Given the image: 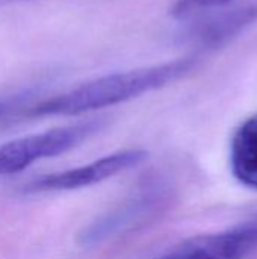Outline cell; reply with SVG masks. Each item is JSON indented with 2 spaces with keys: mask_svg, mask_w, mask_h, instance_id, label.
Instances as JSON below:
<instances>
[{
  "mask_svg": "<svg viewBox=\"0 0 257 259\" xmlns=\"http://www.w3.org/2000/svg\"><path fill=\"white\" fill-rule=\"evenodd\" d=\"M195 67L197 61L194 58H183L153 67L106 74L41 102L29 114L33 117L77 115L114 106L174 83L192 73Z\"/></svg>",
  "mask_w": 257,
  "mask_h": 259,
  "instance_id": "obj_1",
  "label": "cell"
},
{
  "mask_svg": "<svg viewBox=\"0 0 257 259\" xmlns=\"http://www.w3.org/2000/svg\"><path fill=\"white\" fill-rule=\"evenodd\" d=\"M170 191L162 181H145L124 203L103 214L79 234V244L95 246L132 232L156 219L168 205Z\"/></svg>",
  "mask_w": 257,
  "mask_h": 259,
  "instance_id": "obj_2",
  "label": "cell"
},
{
  "mask_svg": "<svg viewBox=\"0 0 257 259\" xmlns=\"http://www.w3.org/2000/svg\"><path fill=\"white\" fill-rule=\"evenodd\" d=\"M100 127V120H88L5 143L0 146V175L20 173L35 161L62 155L86 141Z\"/></svg>",
  "mask_w": 257,
  "mask_h": 259,
  "instance_id": "obj_3",
  "label": "cell"
},
{
  "mask_svg": "<svg viewBox=\"0 0 257 259\" xmlns=\"http://www.w3.org/2000/svg\"><path fill=\"white\" fill-rule=\"evenodd\" d=\"M148 158V153L141 149H130L115 152L103 156L88 165L70 168L61 173L44 175L24 185L27 193H45V191H73L85 187L100 184L109 178L117 176L132 167L139 165Z\"/></svg>",
  "mask_w": 257,
  "mask_h": 259,
  "instance_id": "obj_4",
  "label": "cell"
},
{
  "mask_svg": "<svg viewBox=\"0 0 257 259\" xmlns=\"http://www.w3.org/2000/svg\"><path fill=\"white\" fill-rule=\"evenodd\" d=\"M257 250V223L200 235L176 246L162 259H242Z\"/></svg>",
  "mask_w": 257,
  "mask_h": 259,
  "instance_id": "obj_5",
  "label": "cell"
},
{
  "mask_svg": "<svg viewBox=\"0 0 257 259\" xmlns=\"http://www.w3.org/2000/svg\"><path fill=\"white\" fill-rule=\"evenodd\" d=\"M230 165L238 182L257 190V114L238 127L232 140Z\"/></svg>",
  "mask_w": 257,
  "mask_h": 259,
  "instance_id": "obj_6",
  "label": "cell"
},
{
  "mask_svg": "<svg viewBox=\"0 0 257 259\" xmlns=\"http://www.w3.org/2000/svg\"><path fill=\"white\" fill-rule=\"evenodd\" d=\"M257 20V6H245L214 17L197 29V39L208 47L221 46Z\"/></svg>",
  "mask_w": 257,
  "mask_h": 259,
  "instance_id": "obj_7",
  "label": "cell"
},
{
  "mask_svg": "<svg viewBox=\"0 0 257 259\" xmlns=\"http://www.w3.org/2000/svg\"><path fill=\"white\" fill-rule=\"evenodd\" d=\"M232 0H177L173 6V15L176 18H188L200 11L223 6Z\"/></svg>",
  "mask_w": 257,
  "mask_h": 259,
  "instance_id": "obj_8",
  "label": "cell"
},
{
  "mask_svg": "<svg viewBox=\"0 0 257 259\" xmlns=\"http://www.w3.org/2000/svg\"><path fill=\"white\" fill-rule=\"evenodd\" d=\"M17 2H23V0H0V6L11 5V3H17Z\"/></svg>",
  "mask_w": 257,
  "mask_h": 259,
  "instance_id": "obj_9",
  "label": "cell"
},
{
  "mask_svg": "<svg viewBox=\"0 0 257 259\" xmlns=\"http://www.w3.org/2000/svg\"><path fill=\"white\" fill-rule=\"evenodd\" d=\"M3 111H5V106H3V105H0V115L3 114Z\"/></svg>",
  "mask_w": 257,
  "mask_h": 259,
  "instance_id": "obj_10",
  "label": "cell"
},
{
  "mask_svg": "<svg viewBox=\"0 0 257 259\" xmlns=\"http://www.w3.org/2000/svg\"><path fill=\"white\" fill-rule=\"evenodd\" d=\"M161 259H162V258H161Z\"/></svg>",
  "mask_w": 257,
  "mask_h": 259,
  "instance_id": "obj_11",
  "label": "cell"
}]
</instances>
